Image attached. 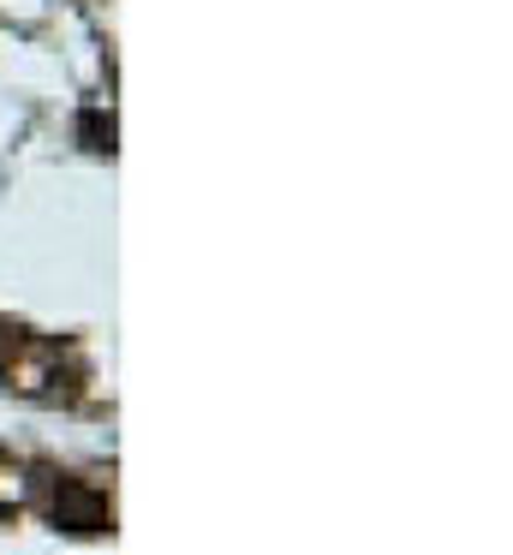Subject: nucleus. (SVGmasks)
Masks as SVG:
<instances>
[{"mask_svg": "<svg viewBox=\"0 0 513 555\" xmlns=\"http://www.w3.org/2000/svg\"><path fill=\"white\" fill-rule=\"evenodd\" d=\"M78 132L90 138V150H114V120H102V114H84Z\"/></svg>", "mask_w": 513, "mask_h": 555, "instance_id": "f257e3e1", "label": "nucleus"}]
</instances>
